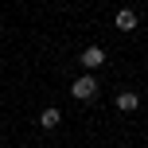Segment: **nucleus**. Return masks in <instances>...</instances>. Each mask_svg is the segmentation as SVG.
<instances>
[{
  "label": "nucleus",
  "mask_w": 148,
  "mask_h": 148,
  "mask_svg": "<svg viewBox=\"0 0 148 148\" xmlns=\"http://www.w3.org/2000/svg\"><path fill=\"white\" fill-rule=\"evenodd\" d=\"M136 23H140V16H136L133 8H121V12L113 16V27L117 31H136Z\"/></svg>",
  "instance_id": "39448f33"
},
{
  "label": "nucleus",
  "mask_w": 148,
  "mask_h": 148,
  "mask_svg": "<svg viewBox=\"0 0 148 148\" xmlns=\"http://www.w3.org/2000/svg\"><path fill=\"white\" fill-rule=\"evenodd\" d=\"M113 105H117L121 113H136L140 109V94H136V90H121V94L113 97Z\"/></svg>",
  "instance_id": "7ed1b4c3"
},
{
  "label": "nucleus",
  "mask_w": 148,
  "mask_h": 148,
  "mask_svg": "<svg viewBox=\"0 0 148 148\" xmlns=\"http://www.w3.org/2000/svg\"><path fill=\"white\" fill-rule=\"evenodd\" d=\"M78 62H82V70H97L105 62V47H97V43H90L86 51L78 55Z\"/></svg>",
  "instance_id": "f03ea898"
},
{
  "label": "nucleus",
  "mask_w": 148,
  "mask_h": 148,
  "mask_svg": "<svg viewBox=\"0 0 148 148\" xmlns=\"http://www.w3.org/2000/svg\"><path fill=\"white\" fill-rule=\"evenodd\" d=\"M70 94L78 97V101H94V97L101 94V82H97V74H94V70H86V74H78V78L70 82Z\"/></svg>",
  "instance_id": "f257e3e1"
},
{
  "label": "nucleus",
  "mask_w": 148,
  "mask_h": 148,
  "mask_svg": "<svg viewBox=\"0 0 148 148\" xmlns=\"http://www.w3.org/2000/svg\"><path fill=\"white\" fill-rule=\"evenodd\" d=\"M35 121H39V129H59L62 125V109H59V105H43Z\"/></svg>",
  "instance_id": "20e7f679"
}]
</instances>
